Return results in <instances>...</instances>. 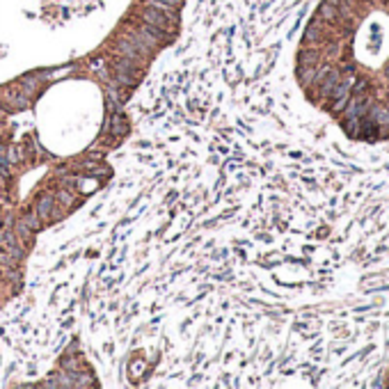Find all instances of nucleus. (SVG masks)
Instances as JSON below:
<instances>
[{
  "instance_id": "nucleus-1",
  "label": "nucleus",
  "mask_w": 389,
  "mask_h": 389,
  "mask_svg": "<svg viewBox=\"0 0 389 389\" xmlns=\"http://www.w3.org/2000/svg\"><path fill=\"white\" fill-rule=\"evenodd\" d=\"M140 19H142L144 23H149V25H154V28H158V30H174L176 28V19H172V16H167V14H163L160 9H156V7H147L140 12Z\"/></svg>"
},
{
  "instance_id": "nucleus-5",
  "label": "nucleus",
  "mask_w": 389,
  "mask_h": 389,
  "mask_svg": "<svg viewBox=\"0 0 389 389\" xmlns=\"http://www.w3.org/2000/svg\"><path fill=\"white\" fill-rule=\"evenodd\" d=\"M21 225L32 229V232H39V229H41V217H39L37 213H28V215H23Z\"/></svg>"
},
{
  "instance_id": "nucleus-8",
  "label": "nucleus",
  "mask_w": 389,
  "mask_h": 389,
  "mask_svg": "<svg viewBox=\"0 0 389 389\" xmlns=\"http://www.w3.org/2000/svg\"><path fill=\"white\" fill-rule=\"evenodd\" d=\"M160 2H165L167 7H172V9H179L183 5V0H160Z\"/></svg>"
},
{
  "instance_id": "nucleus-3",
  "label": "nucleus",
  "mask_w": 389,
  "mask_h": 389,
  "mask_svg": "<svg viewBox=\"0 0 389 389\" xmlns=\"http://www.w3.org/2000/svg\"><path fill=\"white\" fill-rule=\"evenodd\" d=\"M53 213V197L51 194H44L37 202V215L39 217H48Z\"/></svg>"
},
{
  "instance_id": "nucleus-2",
  "label": "nucleus",
  "mask_w": 389,
  "mask_h": 389,
  "mask_svg": "<svg viewBox=\"0 0 389 389\" xmlns=\"http://www.w3.org/2000/svg\"><path fill=\"white\" fill-rule=\"evenodd\" d=\"M115 51H117V55H124V58H131V60H140V51H137V46L131 41V39L124 35V37L115 44Z\"/></svg>"
},
{
  "instance_id": "nucleus-7",
  "label": "nucleus",
  "mask_w": 389,
  "mask_h": 389,
  "mask_svg": "<svg viewBox=\"0 0 389 389\" xmlns=\"http://www.w3.org/2000/svg\"><path fill=\"white\" fill-rule=\"evenodd\" d=\"M58 197H60V202L64 204V206H71V204H74V197H71V194H67V193L58 194Z\"/></svg>"
},
{
  "instance_id": "nucleus-4",
  "label": "nucleus",
  "mask_w": 389,
  "mask_h": 389,
  "mask_svg": "<svg viewBox=\"0 0 389 389\" xmlns=\"http://www.w3.org/2000/svg\"><path fill=\"white\" fill-rule=\"evenodd\" d=\"M115 71H128V74H135V60L124 58V55H117V58H115Z\"/></svg>"
},
{
  "instance_id": "nucleus-6",
  "label": "nucleus",
  "mask_w": 389,
  "mask_h": 389,
  "mask_svg": "<svg viewBox=\"0 0 389 389\" xmlns=\"http://www.w3.org/2000/svg\"><path fill=\"white\" fill-rule=\"evenodd\" d=\"M115 80L124 85V87H133L135 85V76H131L128 71H115Z\"/></svg>"
},
{
  "instance_id": "nucleus-9",
  "label": "nucleus",
  "mask_w": 389,
  "mask_h": 389,
  "mask_svg": "<svg viewBox=\"0 0 389 389\" xmlns=\"http://www.w3.org/2000/svg\"><path fill=\"white\" fill-rule=\"evenodd\" d=\"M5 151H7V149H5V147L0 144V156H5Z\"/></svg>"
}]
</instances>
